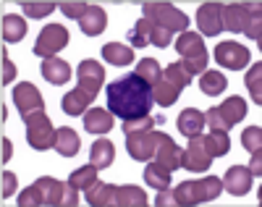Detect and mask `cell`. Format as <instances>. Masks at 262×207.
I'll use <instances>...</instances> for the list:
<instances>
[{"mask_svg": "<svg viewBox=\"0 0 262 207\" xmlns=\"http://www.w3.org/2000/svg\"><path fill=\"white\" fill-rule=\"evenodd\" d=\"M226 87H228V81H226V76L221 71H205L202 79H200V89H202V95H207V97L221 95Z\"/></svg>", "mask_w": 262, "mask_h": 207, "instance_id": "cell-32", "label": "cell"}, {"mask_svg": "<svg viewBox=\"0 0 262 207\" xmlns=\"http://www.w3.org/2000/svg\"><path fill=\"white\" fill-rule=\"evenodd\" d=\"M259 18H262V11H254V13L249 16V21H247V27H244V34H247L249 39H257V45H259V39H262Z\"/></svg>", "mask_w": 262, "mask_h": 207, "instance_id": "cell-43", "label": "cell"}, {"mask_svg": "<svg viewBox=\"0 0 262 207\" xmlns=\"http://www.w3.org/2000/svg\"><path fill=\"white\" fill-rule=\"evenodd\" d=\"M79 27H81V32H84L86 37H97V34H102L105 27H107V13H105L100 6H90V11L81 16Z\"/></svg>", "mask_w": 262, "mask_h": 207, "instance_id": "cell-21", "label": "cell"}, {"mask_svg": "<svg viewBox=\"0 0 262 207\" xmlns=\"http://www.w3.org/2000/svg\"><path fill=\"white\" fill-rule=\"evenodd\" d=\"M29 24L16 13H6L3 16V42H21L27 37Z\"/></svg>", "mask_w": 262, "mask_h": 207, "instance_id": "cell-26", "label": "cell"}, {"mask_svg": "<svg viewBox=\"0 0 262 207\" xmlns=\"http://www.w3.org/2000/svg\"><path fill=\"white\" fill-rule=\"evenodd\" d=\"M97 171H100L97 165H92V163H86V165L76 168V171H74V173L69 176V181L74 183L76 189H84V192H86V189H90L92 183L97 181Z\"/></svg>", "mask_w": 262, "mask_h": 207, "instance_id": "cell-34", "label": "cell"}, {"mask_svg": "<svg viewBox=\"0 0 262 207\" xmlns=\"http://www.w3.org/2000/svg\"><path fill=\"white\" fill-rule=\"evenodd\" d=\"M24 13L29 16V18H45V16H50L58 6L55 3H29V0H24Z\"/></svg>", "mask_w": 262, "mask_h": 207, "instance_id": "cell-40", "label": "cell"}, {"mask_svg": "<svg viewBox=\"0 0 262 207\" xmlns=\"http://www.w3.org/2000/svg\"><path fill=\"white\" fill-rule=\"evenodd\" d=\"M196 27L205 37H217L223 32V6L221 3H205L196 11Z\"/></svg>", "mask_w": 262, "mask_h": 207, "instance_id": "cell-11", "label": "cell"}, {"mask_svg": "<svg viewBox=\"0 0 262 207\" xmlns=\"http://www.w3.org/2000/svg\"><path fill=\"white\" fill-rule=\"evenodd\" d=\"M34 183L39 187L42 197H45V204L58 207V204L63 202V183H66V181H58V178H50V176H42V178H37Z\"/></svg>", "mask_w": 262, "mask_h": 207, "instance_id": "cell-28", "label": "cell"}, {"mask_svg": "<svg viewBox=\"0 0 262 207\" xmlns=\"http://www.w3.org/2000/svg\"><path fill=\"white\" fill-rule=\"evenodd\" d=\"M142 13L152 27H163L170 34L173 32H186V27H189V16L179 8H173L170 3H144Z\"/></svg>", "mask_w": 262, "mask_h": 207, "instance_id": "cell-4", "label": "cell"}, {"mask_svg": "<svg viewBox=\"0 0 262 207\" xmlns=\"http://www.w3.org/2000/svg\"><path fill=\"white\" fill-rule=\"evenodd\" d=\"M181 155L184 150L173 142V136L158 131V150H155V160L160 165H165L168 171H179L181 168Z\"/></svg>", "mask_w": 262, "mask_h": 207, "instance_id": "cell-15", "label": "cell"}, {"mask_svg": "<svg viewBox=\"0 0 262 207\" xmlns=\"http://www.w3.org/2000/svg\"><path fill=\"white\" fill-rule=\"evenodd\" d=\"M221 192H223V181L217 176H207V178H200V181H181L179 187L173 189V197H176L179 207H194V204L217 199Z\"/></svg>", "mask_w": 262, "mask_h": 207, "instance_id": "cell-3", "label": "cell"}, {"mask_svg": "<svg viewBox=\"0 0 262 207\" xmlns=\"http://www.w3.org/2000/svg\"><path fill=\"white\" fill-rule=\"evenodd\" d=\"M215 110H217V118L223 121V126H226V131H228V129L236 126L238 121H244V116H247V102H244L242 97H228L223 105H217Z\"/></svg>", "mask_w": 262, "mask_h": 207, "instance_id": "cell-16", "label": "cell"}, {"mask_svg": "<svg viewBox=\"0 0 262 207\" xmlns=\"http://www.w3.org/2000/svg\"><path fill=\"white\" fill-rule=\"evenodd\" d=\"M58 155L63 157H74L79 152V134L74 129H58L55 131V147H53Z\"/></svg>", "mask_w": 262, "mask_h": 207, "instance_id": "cell-27", "label": "cell"}, {"mask_svg": "<svg viewBox=\"0 0 262 207\" xmlns=\"http://www.w3.org/2000/svg\"><path fill=\"white\" fill-rule=\"evenodd\" d=\"M181 89H184V87L173 84V81H168V79H160L155 87H152V102H158V105H163V108H170L173 102L179 100Z\"/></svg>", "mask_w": 262, "mask_h": 207, "instance_id": "cell-24", "label": "cell"}, {"mask_svg": "<svg viewBox=\"0 0 262 207\" xmlns=\"http://www.w3.org/2000/svg\"><path fill=\"white\" fill-rule=\"evenodd\" d=\"M259 11L257 3H231V6H223V29L228 32H244L249 16Z\"/></svg>", "mask_w": 262, "mask_h": 207, "instance_id": "cell-13", "label": "cell"}, {"mask_svg": "<svg viewBox=\"0 0 262 207\" xmlns=\"http://www.w3.org/2000/svg\"><path fill=\"white\" fill-rule=\"evenodd\" d=\"M86 202L92 207H111L116 204V183H102L95 181L90 189H86Z\"/></svg>", "mask_w": 262, "mask_h": 207, "instance_id": "cell-22", "label": "cell"}, {"mask_svg": "<svg viewBox=\"0 0 262 207\" xmlns=\"http://www.w3.org/2000/svg\"><path fill=\"white\" fill-rule=\"evenodd\" d=\"M128 42L134 45V48H147V45H149V21L147 18H139L137 24L131 27Z\"/></svg>", "mask_w": 262, "mask_h": 207, "instance_id": "cell-36", "label": "cell"}, {"mask_svg": "<svg viewBox=\"0 0 262 207\" xmlns=\"http://www.w3.org/2000/svg\"><path fill=\"white\" fill-rule=\"evenodd\" d=\"M242 144H244L249 152L262 150V129H259V126H247L244 134H242Z\"/></svg>", "mask_w": 262, "mask_h": 207, "instance_id": "cell-38", "label": "cell"}, {"mask_svg": "<svg viewBox=\"0 0 262 207\" xmlns=\"http://www.w3.org/2000/svg\"><path fill=\"white\" fill-rule=\"evenodd\" d=\"M134 74H137L139 79H144L149 87H155V84L163 79L160 60H155V58H142V60L137 63V68H134Z\"/></svg>", "mask_w": 262, "mask_h": 207, "instance_id": "cell-31", "label": "cell"}, {"mask_svg": "<svg viewBox=\"0 0 262 207\" xmlns=\"http://www.w3.org/2000/svg\"><path fill=\"white\" fill-rule=\"evenodd\" d=\"M92 102H95V97H90L84 89H79V87H76V89H71L69 95H66V97L60 100V108H63L66 116H84L86 108H90Z\"/></svg>", "mask_w": 262, "mask_h": 207, "instance_id": "cell-20", "label": "cell"}, {"mask_svg": "<svg viewBox=\"0 0 262 207\" xmlns=\"http://www.w3.org/2000/svg\"><path fill=\"white\" fill-rule=\"evenodd\" d=\"M116 126L113 121V113L105 110V108H90L84 113V129L92 131V134H107Z\"/></svg>", "mask_w": 262, "mask_h": 207, "instance_id": "cell-17", "label": "cell"}, {"mask_svg": "<svg viewBox=\"0 0 262 207\" xmlns=\"http://www.w3.org/2000/svg\"><path fill=\"white\" fill-rule=\"evenodd\" d=\"M13 79H16V66H13V60L3 50V84H11Z\"/></svg>", "mask_w": 262, "mask_h": 207, "instance_id": "cell-46", "label": "cell"}, {"mask_svg": "<svg viewBox=\"0 0 262 207\" xmlns=\"http://www.w3.org/2000/svg\"><path fill=\"white\" fill-rule=\"evenodd\" d=\"M58 8L69 16V18H76V21H81V16L90 11V6H86V3H60Z\"/></svg>", "mask_w": 262, "mask_h": 207, "instance_id": "cell-44", "label": "cell"}, {"mask_svg": "<svg viewBox=\"0 0 262 207\" xmlns=\"http://www.w3.org/2000/svg\"><path fill=\"white\" fill-rule=\"evenodd\" d=\"M144 181L149 183L152 189L163 192V189L170 187V171H168L165 165H160L158 160H155V163H149V165L144 168Z\"/></svg>", "mask_w": 262, "mask_h": 207, "instance_id": "cell-30", "label": "cell"}, {"mask_svg": "<svg viewBox=\"0 0 262 207\" xmlns=\"http://www.w3.org/2000/svg\"><path fill=\"white\" fill-rule=\"evenodd\" d=\"M170 39H173V34H170L168 29H163V27H152V24H149V45H158V48H168Z\"/></svg>", "mask_w": 262, "mask_h": 207, "instance_id": "cell-42", "label": "cell"}, {"mask_svg": "<svg viewBox=\"0 0 262 207\" xmlns=\"http://www.w3.org/2000/svg\"><path fill=\"white\" fill-rule=\"evenodd\" d=\"M176 126H179V131L186 136V139H191V136L202 134V129H205V113L196 110V108H186V110L179 113Z\"/></svg>", "mask_w": 262, "mask_h": 207, "instance_id": "cell-19", "label": "cell"}, {"mask_svg": "<svg viewBox=\"0 0 262 207\" xmlns=\"http://www.w3.org/2000/svg\"><path fill=\"white\" fill-rule=\"evenodd\" d=\"M176 53L181 55V68L189 76H202L207 71V48L202 34L194 32H181L176 39Z\"/></svg>", "mask_w": 262, "mask_h": 207, "instance_id": "cell-2", "label": "cell"}, {"mask_svg": "<svg viewBox=\"0 0 262 207\" xmlns=\"http://www.w3.org/2000/svg\"><path fill=\"white\" fill-rule=\"evenodd\" d=\"M63 207H76L79 204V189L74 187L71 181H66L63 183V202H60Z\"/></svg>", "mask_w": 262, "mask_h": 207, "instance_id": "cell-45", "label": "cell"}, {"mask_svg": "<svg viewBox=\"0 0 262 207\" xmlns=\"http://www.w3.org/2000/svg\"><path fill=\"white\" fill-rule=\"evenodd\" d=\"M16 192V176L11 171H3V199H8Z\"/></svg>", "mask_w": 262, "mask_h": 207, "instance_id": "cell-47", "label": "cell"}, {"mask_svg": "<svg viewBox=\"0 0 262 207\" xmlns=\"http://www.w3.org/2000/svg\"><path fill=\"white\" fill-rule=\"evenodd\" d=\"M252 178H254V176H252L249 165H231L221 181H223V189H226L228 194L244 197V194L252 189Z\"/></svg>", "mask_w": 262, "mask_h": 207, "instance_id": "cell-14", "label": "cell"}, {"mask_svg": "<svg viewBox=\"0 0 262 207\" xmlns=\"http://www.w3.org/2000/svg\"><path fill=\"white\" fill-rule=\"evenodd\" d=\"M11 147H13V144H11L8 139H3V165L11 160Z\"/></svg>", "mask_w": 262, "mask_h": 207, "instance_id": "cell-50", "label": "cell"}, {"mask_svg": "<svg viewBox=\"0 0 262 207\" xmlns=\"http://www.w3.org/2000/svg\"><path fill=\"white\" fill-rule=\"evenodd\" d=\"M249 171H252V176H259V173H262V155H259V150H257V152H252Z\"/></svg>", "mask_w": 262, "mask_h": 207, "instance_id": "cell-49", "label": "cell"}, {"mask_svg": "<svg viewBox=\"0 0 262 207\" xmlns=\"http://www.w3.org/2000/svg\"><path fill=\"white\" fill-rule=\"evenodd\" d=\"M113 157H116V150H113V142H111V139H97V142L92 144L90 163L97 165L100 171H102V168H111Z\"/></svg>", "mask_w": 262, "mask_h": 207, "instance_id": "cell-29", "label": "cell"}, {"mask_svg": "<svg viewBox=\"0 0 262 207\" xmlns=\"http://www.w3.org/2000/svg\"><path fill=\"white\" fill-rule=\"evenodd\" d=\"M107 110L123 121L144 118L152 110V87L137 74L121 76L107 87Z\"/></svg>", "mask_w": 262, "mask_h": 207, "instance_id": "cell-1", "label": "cell"}, {"mask_svg": "<svg viewBox=\"0 0 262 207\" xmlns=\"http://www.w3.org/2000/svg\"><path fill=\"white\" fill-rule=\"evenodd\" d=\"M69 42H71L69 29L60 27V24H48L45 29L39 32L37 42H34V55H39L42 60H45V58H55V53H60Z\"/></svg>", "mask_w": 262, "mask_h": 207, "instance_id": "cell-6", "label": "cell"}, {"mask_svg": "<svg viewBox=\"0 0 262 207\" xmlns=\"http://www.w3.org/2000/svg\"><path fill=\"white\" fill-rule=\"evenodd\" d=\"M210 165H212V155L205 147V136L202 134L191 136L184 155H181V168H186L191 173H205Z\"/></svg>", "mask_w": 262, "mask_h": 207, "instance_id": "cell-7", "label": "cell"}, {"mask_svg": "<svg viewBox=\"0 0 262 207\" xmlns=\"http://www.w3.org/2000/svg\"><path fill=\"white\" fill-rule=\"evenodd\" d=\"M215 60L223 68L238 71V68H244L252 60V55H249V48H244V45H238V42H221L215 48Z\"/></svg>", "mask_w": 262, "mask_h": 207, "instance_id": "cell-10", "label": "cell"}, {"mask_svg": "<svg viewBox=\"0 0 262 207\" xmlns=\"http://www.w3.org/2000/svg\"><path fill=\"white\" fill-rule=\"evenodd\" d=\"M205 147L212 157H223L231 150V139L228 131H210V136H205Z\"/></svg>", "mask_w": 262, "mask_h": 207, "instance_id": "cell-33", "label": "cell"}, {"mask_svg": "<svg viewBox=\"0 0 262 207\" xmlns=\"http://www.w3.org/2000/svg\"><path fill=\"white\" fill-rule=\"evenodd\" d=\"M147 194L144 189L128 183V187H116V207H144Z\"/></svg>", "mask_w": 262, "mask_h": 207, "instance_id": "cell-25", "label": "cell"}, {"mask_svg": "<svg viewBox=\"0 0 262 207\" xmlns=\"http://www.w3.org/2000/svg\"><path fill=\"white\" fill-rule=\"evenodd\" d=\"M158 121L152 116H144V118H134V121H123V134H139V131H152V126H155Z\"/></svg>", "mask_w": 262, "mask_h": 207, "instance_id": "cell-41", "label": "cell"}, {"mask_svg": "<svg viewBox=\"0 0 262 207\" xmlns=\"http://www.w3.org/2000/svg\"><path fill=\"white\" fill-rule=\"evenodd\" d=\"M163 79H168V81H173V84H179V87H186V84L191 81V76L181 68V63H170L168 68H163Z\"/></svg>", "mask_w": 262, "mask_h": 207, "instance_id": "cell-39", "label": "cell"}, {"mask_svg": "<svg viewBox=\"0 0 262 207\" xmlns=\"http://www.w3.org/2000/svg\"><path fill=\"white\" fill-rule=\"evenodd\" d=\"M247 89H249V95L257 105H262V89H259V81H262V63H254L249 71H247Z\"/></svg>", "mask_w": 262, "mask_h": 207, "instance_id": "cell-35", "label": "cell"}, {"mask_svg": "<svg viewBox=\"0 0 262 207\" xmlns=\"http://www.w3.org/2000/svg\"><path fill=\"white\" fill-rule=\"evenodd\" d=\"M18 204L21 207H42V204H45V197H42L37 183H32V187H27L24 192L18 194Z\"/></svg>", "mask_w": 262, "mask_h": 207, "instance_id": "cell-37", "label": "cell"}, {"mask_svg": "<svg viewBox=\"0 0 262 207\" xmlns=\"http://www.w3.org/2000/svg\"><path fill=\"white\" fill-rule=\"evenodd\" d=\"M39 71L48 79V84H55V87L69 84V79H71V66L66 60H60V58H45Z\"/></svg>", "mask_w": 262, "mask_h": 207, "instance_id": "cell-18", "label": "cell"}, {"mask_svg": "<svg viewBox=\"0 0 262 207\" xmlns=\"http://www.w3.org/2000/svg\"><path fill=\"white\" fill-rule=\"evenodd\" d=\"M102 58L111 66H128L134 63V48H128L123 42H107L102 45Z\"/></svg>", "mask_w": 262, "mask_h": 207, "instance_id": "cell-23", "label": "cell"}, {"mask_svg": "<svg viewBox=\"0 0 262 207\" xmlns=\"http://www.w3.org/2000/svg\"><path fill=\"white\" fill-rule=\"evenodd\" d=\"M24 123H27V142H29L32 150L45 152V150L55 147V126L48 118L45 110L29 113V116L24 118Z\"/></svg>", "mask_w": 262, "mask_h": 207, "instance_id": "cell-5", "label": "cell"}, {"mask_svg": "<svg viewBox=\"0 0 262 207\" xmlns=\"http://www.w3.org/2000/svg\"><path fill=\"white\" fill-rule=\"evenodd\" d=\"M155 204H158V207H165V204H170V207H173V204H176V197H173V189H170V187H168V189H163V192L155 197Z\"/></svg>", "mask_w": 262, "mask_h": 207, "instance_id": "cell-48", "label": "cell"}, {"mask_svg": "<svg viewBox=\"0 0 262 207\" xmlns=\"http://www.w3.org/2000/svg\"><path fill=\"white\" fill-rule=\"evenodd\" d=\"M158 150V131H139V134H126V152L131 160L147 163L149 157H155Z\"/></svg>", "mask_w": 262, "mask_h": 207, "instance_id": "cell-8", "label": "cell"}, {"mask_svg": "<svg viewBox=\"0 0 262 207\" xmlns=\"http://www.w3.org/2000/svg\"><path fill=\"white\" fill-rule=\"evenodd\" d=\"M13 102H16L18 113H21V118H27L29 113H34V110H42V105H45V100H42V95H39V89H37L32 81L16 84V89H13Z\"/></svg>", "mask_w": 262, "mask_h": 207, "instance_id": "cell-12", "label": "cell"}, {"mask_svg": "<svg viewBox=\"0 0 262 207\" xmlns=\"http://www.w3.org/2000/svg\"><path fill=\"white\" fill-rule=\"evenodd\" d=\"M76 76H79V89H84L90 97L100 95V87L105 84V68L97 60H92V58L81 60L76 68Z\"/></svg>", "mask_w": 262, "mask_h": 207, "instance_id": "cell-9", "label": "cell"}]
</instances>
